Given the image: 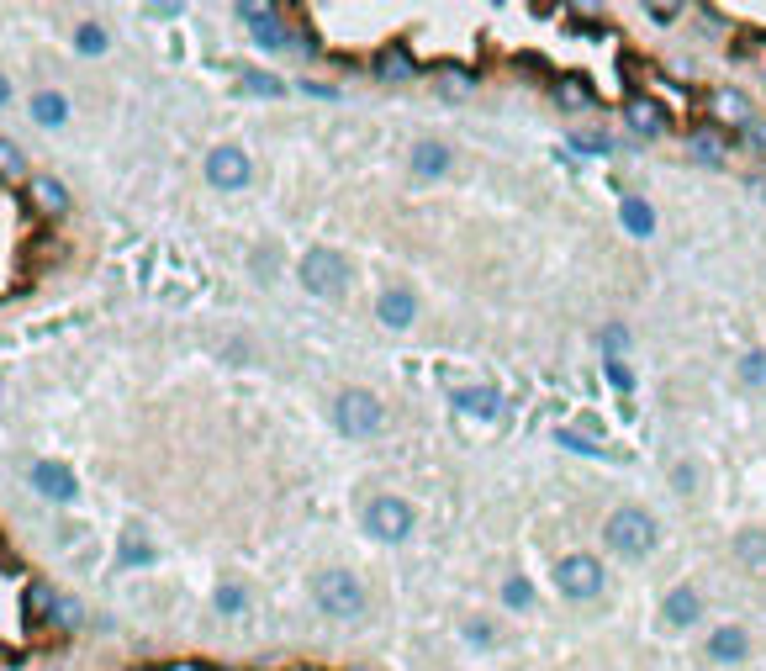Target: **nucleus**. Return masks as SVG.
Masks as SVG:
<instances>
[{"mask_svg": "<svg viewBox=\"0 0 766 671\" xmlns=\"http://www.w3.org/2000/svg\"><path fill=\"white\" fill-rule=\"evenodd\" d=\"M740 381H751V386H766V349H751L740 360Z\"/></svg>", "mask_w": 766, "mask_h": 671, "instance_id": "obj_32", "label": "nucleus"}, {"mask_svg": "<svg viewBox=\"0 0 766 671\" xmlns=\"http://www.w3.org/2000/svg\"><path fill=\"white\" fill-rule=\"evenodd\" d=\"M27 207L32 217H64L69 212V191L59 175H32L27 180Z\"/></svg>", "mask_w": 766, "mask_h": 671, "instance_id": "obj_11", "label": "nucleus"}, {"mask_svg": "<svg viewBox=\"0 0 766 671\" xmlns=\"http://www.w3.org/2000/svg\"><path fill=\"white\" fill-rule=\"evenodd\" d=\"M22 603H27V619L32 624H48V613H53V603H59V592H53L48 582H32Z\"/></svg>", "mask_w": 766, "mask_h": 671, "instance_id": "obj_25", "label": "nucleus"}, {"mask_svg": "<svg viewBox=\"0 0 766 671\" xmlns=\"http://www.w3.org/2000/svg\"><path fill=\"white\" fill-rule=\"evenodd\" d=\"M555 101L566 111H587L592 106V85L582 80V74H560V80H555Z\"/></svg>", "mask_w": 766, "mask_h": 671, "instance_id": "obj_22", "label": "nucleus"}, {"mask_svg": "<svg viewBox=\"0 0 766 671\" xmlns=\"http://www.w3.org/2000/svg\"><path fill=\"white\" fill-rule=\"evenodd\" d=\"M27 111H32V122H37V127H64L74 106H69V96H64V90H37Z\"/></svg>", "mask_w": 766, "mask_h": 671, "instance_id": "obj_17", "label": "nucleus"}, {"mask_svg": "<svg viewBox=\"0 0 766 671\" xmlns=\"http://www.w3.org/2000/svg\"><path fill=\"white\" fill-rule=\"evenodd\" d=\"M571 148H582V154H608V138L603 133H576Z\"/></svg>", "mask_w": 766, "mask_h": 671, "instance_id": "obj_35", "label": "nucleus"}, {"mask_svg": "<svg viewBox=\"0 0 766 671\" xmlns=\"http://www.w3.org/2000/svg\"><path fill=\"white\" fill-rule=\"evenodd\" d=\"M693 481H698V476H693V465H677V487H682V492H693Z\"/></svg>", "mask_w": 766, "mask_h": 671, "instance_id": "obj_40", "label": "nucleus"}, {"mask_svg": "<svg viewBox=\"0 0 766 671\" xmlns=\"http://www.w3.org/2000/svg\"><path fill=\"white\" fill-rule=\"evenodd\" d=\"M465 635H471L476 645H492L497 635H492V624H465Z\"/></svg>", "mask_w": 766, "mask_h": 671, "instance_id": "obj_39", "label": "nucleus"}, {"mask_svg": "<svg viewBox=\"0 0 766 671\" xmlns=\"http://www.w3.org/2000/svg\"><path fill=\"white\" fill-rule=\"evenodd\" d=\"M555 444H566V450H576V455H603L592 439H582V434H571V428H555Z\"/></svg>", "mask_w": 766, "mask_h": 671, "instance_id": "obj_34", "label": "nucleus"}, {"mask_svg": "<svg viewBox=\"0 0 766 671\" xmlns=\"http://www.w3.org/2000/svg\"><path fill=\"white\" fill-rule=\"evenodd\" d=\"M328 418H333V428H339L344 439H376L381 428H386V407H381V397H370V391L349 386V391L333 397Z\"/></svg>", "mask_w": 766, "mask_h": 671, "instance_id": "obj_3", "label": "nucleus"}, {"mask_svg": "<svg viewBox=\"0 0 766 671\" xmlns=\"http://www.w3.org/2000/svg\"><path fill=\"white\" fill-rule=\"evenodd\" d=\"M751 656V635H745L740 624H719L714 635H708V661H719V666H735Z\"/></svg>", "mask_w": 766, "mask_h": 671, "instance_id": "obj_14", "label": "nucleus"}, {"mask_svg": "<svg viewBox=\"0 0 766 671\" xmlns=\"http://www.w3.org/2000/svg\"><path fill=\"white\" fill-rule=\"evenodd\" d=\"M450 402L460 407V413H471V418H497L502 391H497V386H455Z\"/></svg>", "mask_w": 766, "mask_h": 671, "instance_id": "obj_16", "label": "nucleus"}, {"mask_svg": "<svg viewBox=\"0 0 766 671\" xmlns=\"http://www.w3.org/2000/svg\"><path fill=\"white\" fill-rule=\"evenodd\" d=\"M413 524H418V513H413V502H407V497H397V492L370 497L365 529L376 534L381 545H402V539H413Z\"/></svg>", "mask_w": 766, "mask_h": 671, "instance_id": "obj_5", "label": "nucleus"}, {"mask_svg": "<svg viewBox=\"0 0 766 671\" xmlns=\"http://www.w3.org/2000/svg\"><path fill=\"white\" fill-rule=\"evenodd\" d=\"M217 613H222V619H238V613H249V587H244V582H222V587H217Z\"/></svg>", "mask_w": 766, "mask_h": 671, "instance_id": "obj_26", "label": "nucleus"}, {"mask_svg": "<svg viewBox=\"0 0 766 671\" xmlns=\"http://www.w3.org/2000/svg\"><path fill=\"white\" fill-rule=\"evenodd\" d=\"M555 587H560V598H571V603H592L597 592H603V561L587 555V550L560 555L555 561Z\"/></svg>", "mask_w": 766, "mask_h": 671, "instance_id": "obj_6", "label": "nucleus"}, {"mask_svg": "<svg viewBox=\"0 0 766 671\" xmlns=\"http://www.w3.org/2000/svg\"><path fill=\"white\" fill-rule=\"evenodd\" d=\"M117 561H122V566H148V561H159V550L148 545L138 529H127V534L117 539Z\"/></svg>", "mask_w": 766, "mask_h": 671, "instance_id": "obj_23", "label": "nucleus"}, {"mask_svg": "<svg viewBox=\"0 0 766 671\" xmlns=\"http://www.w3.org/2000/svg\"><path fill=\"white\" fill-rule=\"evenodd\" d=\"M608 381L619 386V391H629V386H634V370H629L624 360H608Z\"/></svg>", "mask_w": 766, "mask_h": 671, "instance_id": "obj_36", "label": "nucleus"}, {"mask_svg": "<svg viewBox=\"0 0 766 671\" xmlns=\"http://www.w3.org/2000/svg\"><path fill=\"white\" fill-rule=\"evenodd\" d=\"M714 122H724V127H751V101H745L740 90H719V96H714Z\"/></svg>", "mask_w": 766, "mask_h": 671, "instance_id": "obj_19", "label": "nucleus"}, {"mask_svg": "<svg viewBox=\"0 0 766 671\" xmlns=\"http://www.w3.org/2000/svg\"><path fill=\"white\" fill-rule=\"evenodd\" d=\"M619 222H624L634 238H650V233H656V212H650L640 196H624V201H619Z\"/></svg>", "mask_w": 766, "mask_h": 671, "instance_id": "obj_21", "label": "nucleus"}, {"mask_svg": "<svg viewBox=\"0 0 766 671\" xmlns=\"http://www.w3.org/2000/svg\"><path fill=\"white\" fill-rule=\"evenodd\" d=\"M603 545L613 555H624V561H645V555L661 545V524L645 508H613L608 524H603Z\"/></svg>", "mask_w": 766, "mask_h": 671, "instance_id": "obj_1", "label": "nucleus"}, {"mask_svg": "<svg viewBox=\"0 0 766 671\" xmlns=\"http://www.w3.org/2000/svg\"><path fill=\"white\" fill-rule=\"evenodd\" d=\"M661 619L671 624V629H693L698 619H703V598L693 587H671L666 598H661Z\"/></svg>", "mask_w": 766, "mask_h": 671, "instance_id": "obj_15", "label": "nucleus"}, {"mask_svg": "<svg viewBox=\"0 0 766 671\" xmlns=\"http://www.w3.org/2000/svg\"><path fill=\"white\" fill-rule=\"evenodd\" d=\"M238 22L249 27V37L265 53H280V48H291V27H286V16H280L275 6H259V0H244L238 6Z\"/></svg>", "mask_w": 766, "mask_h": 671, "instance_id": "obj_7", "label": "nucleus"}, {"mask_svg": "<svg viewBox=\"0 0 766 671\" xmlns=\"http://www.w3.org/2000/svg\"><path fill=\"white\" fill-rule=\"evenodd\" d=\"M312 603L323 608L328 619L354 624V619H365L370 592H365V582H360L354 571H317V576H312Z\"/></svg>", "mask_w": 766, "mask_h": 671, "instance_id": "obj_2", "label": "nucleus"}, {"mask_svg": "<svg viewBox=\"0 0 766 671\" xmlns=\"http://www.w3.org/2000/svg\"><path fill=\"white\" fill-rule=\"evenodd\" d=\"M735 555H740V561H751V566H761L766 561V534L761 529H740L735 534Z\"/></svg>", "mask_w": 766, "mask_h": 671, "instance_id": "obj_28", "label": "nucleus"}, {"mask_svg": "<svg viewBox=\"0 0 766 671\" xmlns=\"http://www.w3.org/2000/svg\"><path fill=\"white\" fill-rule=\"evenodd\" d=\"M502 603H508V608H529L534 603V587L523 582V576H508V582H502Z\"/></svg>", "mask_w": 766, "mask_h": 671, "instance_id": "obj_31", "label": "nucleus"}, {"mask_svg": "<svg viewBox=\"0 0 766 671\" xmlns=\"http://www.w3.org/2000/svg\"><path fill=\"white\" fill-rule=\"evenodd\" d=\"M724 154H730V143H724L719 133H708V127L693 133V159L698 164H724Z\"/></svg>", "mask_w": 766, "mask_h": 671, "instance_id": "obj_27", "label": "nucleus"}, {"mask_svg": "<svg viewBox=\"0 0 766 671\" xmlns=\"http://www.w3.org/2000/svg\"><path fill=\"white\" fill-rule=\"evenodd\" d=\"M238 96H286V80H280V74H265V69H244V74H238Z\"/></svg>", "mask_w": 766, "mask_h": 671, "instance_id": "obj_20", "label": "nucleus"}, {"mask_svg": "<svg viewBox=\"0 0 766 671\" xmlns=\"http://www.w3.org/2000/svg\"><path fill=\"white\" fill-rule=\"evenodd\" d=\"M16 175H27V159L11 138H0V180H16Z\"/></svg>", "mask_w": 766, "mask_h": 671, "instance_id": "obj_29", "label": "nucleus"}, {"mask_svg": "<svg viewBox=\"0 0 766 671\" xmlns=\"http://www.w3.org/2000/svg\"><path fill=\"white\" fill-rule=\"evenodd\" d=\"M645 16H650V22H661V27H671L682 16V6H645Z\"/></svg>", "mask_w": 766, "mask_h": 671, "instance_id": "obj_38", "label": "nucleus"}, {"mask_svg": "<svg viewBox=\"0 0 766 671\" xmlns=\"http://www.w3.org/2000/svg\"><path fill=\"white\" fill-rule=\"evenodd\" d=\"M603 349H608V360H619V354L629 349V328L624 323H608L603 328Z\"/></svg>", "mask_w": 766, "mask_h": 671, "instance_id": "obj_33", "label": "nucleus"}, {"mask_svg": "<svg viewBox=\"0 0 766 671\" xmlns=\"http://www.w3.org/2000/svg\"><path fill=\"white\" fill-rule=\"evenodd\" d=\"M27 481H32V492H43L48 502H74L80 497V476H74V465H64V460H32Z\"/></svg>", "mask_w": 766, "mask_h": 671, "instance_id": "obj_9", "label": "nucleus"}, {"mask_svg": "<svg viewBox=\"0 0 766 671\" xmlns=\"http://www.w3.org/2000/svg\"><path fill=\"white\" fill-rule=\"evenodd\" d=\"M624 122H629L640 138H661L666 127H671L666 106H661V101H650V96H629V101H624Z\"/></svg>", "mask_w": 766, "mask_h": 671, "instance_id": "obj_13", "label": "nucleus"}, {"mask_svg": "<svg viewBox=\"0 0 766 671\" xmlns=\"http://www.w3.org/2000/svg\"><path fill=\"white\" fill-rule=\"evenodd\" d=\"M111 48V32L101 22H80L74 27V53H85V59H101V53Z\"/></svg>", "mask_w": 766, "mask_h": 671, "instance_id": "obj_24", "label": "nucleus"}, {"mask_svg": "<svg viewBox=\"0 0 766 671\" xmlns=\"http://www.w3.org/2000/svg\"><path fill=\"white\" fill-rule=\"evenodd\" d=\"M740 138L751 143V148H761V154H766V122H756V117H751V127H740Z\"/></svg>", "mask_w": 766, "mask_h": 671, "instance_id": "obj_37", "label": "nucleus"}, {"mask_svg": "<svg viewBox=\"0 0 766 671\" xmlns=\"http://www.w3.org/2000/svg\"><path fill=\"white\" fill-rule=\"evenodd\" d=\"M296 281H302L312 296H323V302H339V296L349 291V259L339 249L317 244L302 254V265H296Z\"/></svg>", "mask_w": 766, "mask_h": 671, "instance_id": "obj_4", "label": "nucleus"}, {"mask_svg": "<svg viewBox=\"0 0 766 671\" xmlns=\"http://www.w3.org/2000/svg\"><path fill=\"white\" fill-rule=\"evenodd\" d=\"M450 170H455V148L450 143H439V138L413 143V175L418 180H444Z\"/></svg>", "mask_w": 766, "mask_h": 671, "instance_id": "obj_12", "label": "nucleus"}, {"mask_svg": "<svg viewBox=\"0 0 766 671\" xmlns=\"http://www.w3.org/2000/svg\"><path fill=\"white\" fill-rule=\"evenodd\" d=\"M6 101H11V80L0 74V106H6Z\"/></svg>", "mask_w": 766, "mask_h": 671, "instance_id": "obj_41", "label": "nucleus"}, {"mask_svg": "<svg viewBox=\"0 0 766 671\" xmlns=\"http://www.w3.org/2000/svg\"><path fill=\"white\" fill-rule=\"evenodd\" d=\"M376 74H381V80H407V74H413V48H407V43H386L376 53Z\"/></svg>", "mask_w": 766, "mask_h": 671, "instance_id": "obj_18", "label": "nucleus"}, {"mask_svg": "<svg viewBox=\"0 0 766 671\" xmlns=\"http://www.w3.org/2000/svg\"><path fill=\"white\" fill-rule=\"evenodd\" d=\"M80 619H85L80 598H59V603H53V613H48V624H59V629H74Z\"/></svg>", "mask_w": 766, "mask_h": 671, "instance_id": "obj_30", "label": "nucleus"}, {"mask_svg": "<svg viewBox=\"0 0 766 671\" xmlns=\"http://www.w3.org/2000/svg\"><path fill=\"white\" fill-rule=\"evenodd\" d=\"M376 318H381V328H413L418 323V296H413V286H386L381 296H376Z\"/></svg>", "mask_w": 766, "mask_h": 671, "instance_id": "obj_10", "label": "nucleus"}, {"mask_svg": "<svg viewBox=\"0 0 766 671\" xmlns=\"http://www.w3.org/2000/svg\"><path fill=\"white\" fill-rule=\"evenodd\" d=\"M254 180V159L244 154V148L222 143L207 154V185H217V191H244V185Z\"/></svg>", "mask_w": 766, "mask_h": 671, "instance_id": "obj_8", "label": "nucleus"}]
</instances>
